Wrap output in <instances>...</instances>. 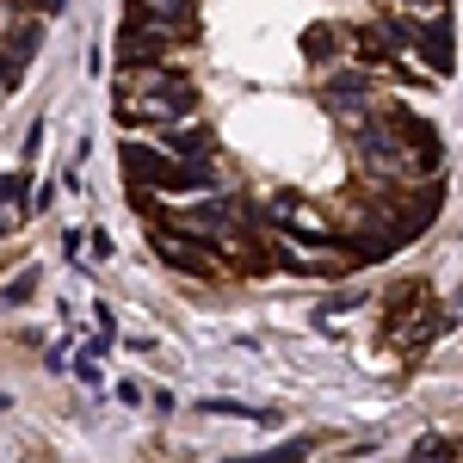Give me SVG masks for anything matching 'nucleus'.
I'll use <instances>...</instances> for the list:
<instances>
[{
    "mask_svg": "<svg viewBox=\"0 0 463 463\" xmlns=\"http://www.w3.org/2000/svg\"><path fill=\"white\" fill-rule=\"evenodd\" d=\"M13 87H19V62L0 50V93H13Z\"/></svg>",
    "mask_w": 463,
    "mask_h": 463,
    "instance_id": "4",
    "label": "nucleus"
},
{
    "mask_svg": "<svg viewBox=\"0 0 463 463\" xmlns=\"http://www.w3.org/2000/svg\"><path fill=\"white\" fill-rule=\"evenodd\" d=\"M19 222H25V174L6 167L0 174V235H13Z\"/></svg>",
    "mask_w": 463,
    "mask_h": 463,
    "instance_id": "1",
    "label": "nucleus"
},
{
    "mask_svg": "<svg viewBox=\"0 0 463 463\" xmlns=\"http://www.w3.org/2000/svg\"><path fill=\"white\" fill-rule=\"evenodd\" d=\"M0 414H6V395H0Z\"/></svg>",
    "mask_w": 463,
    "mask_h": 463,
    "instance_id": "5",
    "label": "nucleus"
},
{
    "mask_svg": "<svg viewBox=\"0 0 463 463\" xmlns=\"http://www.w3.org/2000/svg\"><path fill=\"white\" fill-rule=\"evenodd\" d=\"M198 414H222V420H253L260 408H248V402H222V395H211V402H198Z\"/></svg>",
    "mask_w": 463,
    "mask_h": 463,
    "instance_id": "2",
    "label": "nucleus"
},
{
    "mask_svg": "<svg viewBox=\"0 0 463 463\" xmlns=\"http://www.w3.org/2000/svg\"><path fill=\"white\" fill-rule=\"evenodd\" d=\"M402 13H414V19H432V13H451V0H395Z\"/></svg>",
    "mask_w": 463,
    "mask_h": 463,
    "instance_id": "3",
    "label": "nucleus"
}]
</instances>
